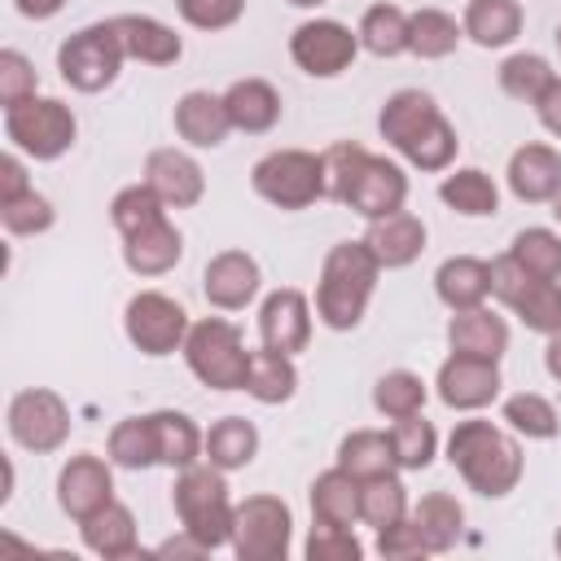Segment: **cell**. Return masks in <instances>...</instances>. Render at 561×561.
Returning <instances> with one entry per match:
<instances>
[{
	"label": "cell",
	"instance_id": "6da1fadb",
	"mask_svg": "<svg viewBox=\"0 0 561 561\" xmlns=\"http://www.w3.org/2000/svg\"><path fill=\"white\" fill-rule=\"evenodd\" d=\"M377 131L390 149H399L416 171H447L456 158V127L438 110V101L421 88H399L386 96L377 114Z\"/></svg>",
	"mask_w": 561,
	"mask_h": 561
},
{
	"label": "cell",
	"instance_id": "7a4b0ae2",
	"mask_svg": "<svg viewBox=\"0 0 561 561\" xmlns=\"http://www.w3.org/2000/svg\"><path fill=\"white\" fill-rule=\"evenodd\" d=\"M447 460L465 478V486L486 495V500L508 495L522 482V469H526L522 443L508 430L491 425V421H460L447 438Z\"/></svg>",
	"mask_w": 561,
	"mask_h": 561
},
{
	"label": "cell",
	"instance_id": "3957f363",
	"mask_svg": "<svg viewBox=\"0 0 561 561\" xmlns=\"http://www.w3.org/2000/svg\"><path fill=\"white\" fill-rule=\"evenodd\" d=\"M377 272L381 263L373 259V250L364 241H337L324 263H320V280H316V316L333 329L346 333L364 320L368 298L377 289Z\"/></svg>",
	"mask_w": 561,
	"mask_h": 561
},
{
	"label": "cell",
	"instance_id": "277c9868",
	"mask_svg": "<svg viewBox=\"0 0 561 561\" xmlns=\"http://www.w3.org/2000/svg\"><path fill=\"white\" fill-rule=\"evenodd\" d=\"M171 508L180 517V530H188L206 552L232 543V513H237V504L228 500L224 469H215L210 460L180 469L175 491H171Z\"/></svg>",
	"mask_w": 561,
	"mask_h": 561
},
{
	"label": "cell",
	"instance_id": "5b68a950",
	"mask_svg": "<svg viewBox=\"0 0 561 561\" xmlns=\"http://www.w3.org/2000/svg\"><path fill=\"white\" fill-rule=\"evenodd\" d=\"M250 355L245 337L232 320L206 316L188 329L184 337V359L193 368V377L210 390H245V373H250Z\"/></svg>",
	"mask_w": 561,
	"mask_h": 561
},
{
	"label": "cell",
	"instance_id": "8992f818",
	"mask_svg": "<svg viewBox=\"0 0 561 561\" xmlns=\"http://www.w3.org/2000/svg\"><path fill=\"white\" fill-rule=\"evenodd\" d=\"M250 188L276 210H307L324 197V158L307 149H272L254 162Z\"/></svg>",
	"mask_w": 561,
	"mask_h": 561
},
{
	"label": "cell",
	"instance_id": "52a82bcc",
	"mask_svg": "<svg viewBox=\"0 0 561 561\" xmlns=\"http://www.w3.org/2000/svg\"><path fill=\"white\" fill-rule=\"evenodd\" d=\"M123 61H127V53H123V39L114 31V18L66 35L57 48V70L75 92H105L118 79Z\"/></svg>",
	"mask_w": 561,
	"mask_h": 561
},
{
	"label": "cell",
	"instance_id": "ba28073f",
	"mask_svg": "<svg viewBox=\"0 0 561 561\" xmlns=\"http://www.w3.org/2000/svg\"><path fill=\"white\" fill-rule=\"evenodd\" d=\"M491 294L530 329V333H561V285L526 272L513 254H500L491 263Z\"/></svg>",
	"mask_w": 561,
	"mask_h": 561
},
{
	"label": "cell",
	"instance_id": "9c48e42d",
	"mask_svg": "<svg viewBox=\"0 0 561 561\" xmlns=\"http://www.w3.org/2000/svg\"><path fill=\"white\" fill-rule=\"evenodd\" d=\"M75 114L57 96H26L4 110V136L13 149L31 153L35 162H53L75 145Z\"/></svg>",
	"mask_w": 561,
	"mask_h": 561
},
{
	"label": "cell",
	"instance_id": "30bf717a",
	"mask_svg": "<svg viewBox=\"0 0 561 561\" xmlns=\"http://www.w3.org/2000/svg\"><path fill=\"white\" fill-rule=\"evenodd\" d=\"M123 329H127V342L140 355L162 359V355L184 351V337H188L193 324H188V311L175 298H167L158 289H140L123 311Z\"/></svg>",
	"mask_w": 561,
	"mask_h": 561
},
{
	"label": "cell",
	"instance_id": "8fae6325",
	"mask_svg": "<svg viewBox=\"0 0 561 561\" xmlns=\"http://www.w3.org/2000/svg\"><path fill=\"white\" fill-rule=\"evenodd\" d=\"M294 535L289 504L276 495H250L232 513V552L241 561H285Z\"/></svg>",
	"mask_w": 561,
	"mask_h": 561
},
{
	"label": "cell",
	"instance_id": "7c38bea8",
	"mask_svg": "<svg viewBox=\"0 0 561 561\" xmlns=\"http://www.w3.org/2000/svg\"><path fill=\"white\" fill-rule=\"evenodd\" d=\"M9 438L35 456L57 451L70 438V408L57 390L31 386L9 399Z\"/></svg>",
	"mask_w": 561,
	"mask_h": 561
},
{
	"label": "cell",
	"instance_id": "4fadbf2b",
	"mask_svg": "<svg viewBox=\"0 0 561 561\" xmlns=\"http://www.w3.org/2000/svg\"><path fill=\"white\" fill-rule=\"evenodd\" d=\"M355 53H359V35L333 18H311L289 35V57L311 79H333L351 70Z\"/></svg>",
	"mask_w": 561,
	"mask_h": 561
},
{
	"label": "cell",
	"instance_id": "5bb4252c",
	"mask_svg": "<svg viewBox=\"0 0 561 561\" xmlns=\"http://www.w3.org/2000/svg\"><path fill=\"white\" fill-rule=\"evenodd\" d=\"M110 500H114V473H110V465L101 456L79 451V456H70L61 465V473H57V504H61L66 517L88 522Z\"/></svg>",
	"mask_w": 561,
	"mask_h": 561
},
{
	"label": "cell",
	"instance_id": "9a60e30c",
	"mask_svg": "<svg viewBox=\"0 0 561 561\" xmlns=\"http://www.w3.org/2000/svg\"><path fill=\"white\" fill-rule=\"evenodd\" d=\"M259 337L267 351L298 355L311 342V302L302 289H276L259 307Z\"/></svg>",
	"mask_w": 561,
	"mask_h": 561
},
{
	"label": "cell",
	"instance_id": "2e32d148",
	"mask_svg": "<svg viewBox=\"0 0 561 561\" xmlns=\"http://www.w3.org/2000/svg\"><path fill=\"white\" fill-rule=\"evenodd\" d=\"M438 399L456 412H478L500 394V368L495 359H473V355H447L438 377Z\"/></svg>",
	"mask_w": 561,
	"mask_h": 561
},
{
	"label": "cell",
	"instance_id": "e0dca14e",
	"mask_svg": "<svg viewBox=\"0 0 561 561\" xmlns=\"http://www.w3.org/2000/svg\"><path fill=\"white\" fill-rule=\"evenodd\" d=\"M259 280H263V272H259L254 254H245V250H219L206 263V272H202V294L219 311H241V307L254 302Z\"/></svg>",
	"mask_w": 561,
	"mask_h": 561
},
{
	"label": "cell",
	"instance_id": "ac0fdd59",
	"mask_svg": "<svg viewBox=\"0 0 561 561\" xmlns=\"http://www.w3.org/2000/svg\"><path fill=\"white\" fill-rule=\"evenodd\" d=\"M403 202H408V175H403V167L390 162V158L368 153V162H364V171H359L346 206L373 224V219H386V215L403 210Z\"/></svg>",
	"mask_w": 561,
	"mask_h": 561
},
{
	"label": "cell",
	"instance_id": "d6986e66",
	"mask_svg": "<svg viewBox=\"0 0 561 561\" xmlns=\"http://www.w3.org/2000/svg\"><path fill=\"white\" fill-rule=\"evenodd\" d=\"M145 184L171 206V210H188L202 202L206 193V175L202 167L184 153V149H153L145 158Z\"/></svg>",
	"mask_w": 561,
	"mask_h": 561
},
{
	"label": "cell",
	"instance_id": "ffe728a7",
	"mask_svg": "<svg viewBox=\"0 0 561 561\" xmlns=\"http://www.w3.org/2000/svg\"><path fill=\"white\" fill-rule=\"evenodd\" d=\"M508 188H513L517 202H530V206L552 202L561 193V153L552 145H539V140L513 149V158H508Z\"/></svg>",
	"mask_w": 561,
	"mask_h": 561
},
{
	"label": "cell",
	"instance_id": "44dd1931",
	"mask_svg": "<svg viewBox=\"0 0 561 561\" xmlns=\"http://www.w3.org/2000/svg\"><path fill=\"white\" fill-rule=\"evenodd\" d=\"M175 136L184 140V145H193V149H219L224 140H228V131H232V118H228V105H224V96H215V92H184L180 101H175Z\"/></svg>",
	"mask_w": 561,
	"mask_h": 561
},
{
	"label": "cell",
	"instance_id": "7402d4cb",
	"mask_svg": "<svg viewBox=\"0 0 561 561\" xmlns=\"http://www.w3.org/2000/svg\"><path fill=\"white\" fill-rule=\"evenodd\" d=\"M447 346H451V355H473V359H495L500 364V355L508 351V324H504V316H495L486 307L451 311Z\"/></svg>",
	"mask_w": 561,
	"mask_h": 561
},
{
	"label": "cell",
	"instance_id": "603a6c76",
	"mask_svg": "<svg viewBox=\"0 0 561 561\" xmlns=\"http://www.w3.org/2000/svg\"><path fill=\"white\" fill-rule=\"evenodd\" d=\"M114 31L123 39V53L131 61H145V66H175L180 53H184L180 35L167 22L149 18V13H118L114 18Z\"/></svg>",
	"mask_w": 561,
	"mask_h": 561
},
{
	"label": "cell",
	"instance_id": "cb8c5ba5",
	"mask_svg": "<svg viewBox=\"0 0 561 561\" xmlns=\"http://www.w3.org/2000/svg\"><path fill=\"white\" fill-rule=\"evenodd\" d=\"M364 245L373 250V259L381 267H408L421 259L425 250V224L412 210H394L386 219H373L364 232Z\"/></svg>",
	"mask_w": 561,
	"mask_h": 561
},
{
	"label": "cell",
	"instance_id": "d4e9b609",
	"mask_svg": "<svg viewBox=\"0 0 561 561\" xmlns=\"http://www.w3.org/2000/svg\"><path fill=\"white\" fill-rule=\"evenodd\" d=\"M180 254H184V237L171 219H158V224L123 237V263L136 276H162L180 263Z\"/></svg>",
	"mask_w": 561,
	"mask_h": 561
},
{
	"label": "cell",
	"instance_id": "484cf974",
	"mask_svg": "<svg viewBox=\"0 0 561 561\" xmlns=\"http://www.w3.org/2000/svg\"><path fill=\"white\" fill-rule=\"evenodd\" d=\"M224 105H228L232 131H245V136H263L280 123V92L267 79H237L224 92Z\"/></svg>",
	"mask_w": 561,
	"mask_h": 561
},
{
	"label": "cell",
	"instance_id": "4316f807",
	"mask_svg": "<svg viewBox=\"0 0 561 561\" xmlns=\"http://www.w3.org/2000/svg\"><path fill=\"white\" fill-rule=\"evenodd\" d=\"M434 289H438L443 307H451V311L482 307L491 298V263H482L473 254H456L434 272Z\"/></svg>",
	"mask_w": 561,
	"mask_h": 561
},
{
	"label": "cell",
	"instance_id": "83f0119b",
	"mask_svg": "<svg viewBox=\"0 0 561 561\" xmlns=\"http://www.w3.org/2000/svg\"><path fill=\"white\" fill-rule=\"evenodd\" d=\"M149 421H153V438H158V465L188 469V465H197V456H206V434L193 425L188 412L162 408V412H149Z\"/></svg>",
	"mask_w": 561,
	"mask_h": 561
},
{
	"label": "cell",
	"instance_id": "f1b7e54d",
	"mask_svg": "<svg viewBox=\"0 0 561 561\" xmlns=\"http://www.w3.org/2000/svg\"><path fill=\"white\" fill-rule=\"evenodd\" d=\"M79 535H83V548L105 557V561H118V557H131L136 552V517L127 504L110 500L101 513H92L88 522H79Z\"/></svg>",
	"mask_w": 561,
	"mask_h": 561
},
{
	"label": "cell",
	"instance_id": "f546056e",
	"mask_svg": "<svg viewBox=\"0 0 561 561\" xmlns=\"http://www.w3.org/2000/svg\"><path fill=\"white\" fill-rule=\"evenodd\" d=\"M460 26L478 48H504L522 35V4L517 0H469Z\"/></svg>",
	"mask_w": 561,
	"mask_h": 561
},
{
	"label": "cell",
	"instance_id": "4dcf8cb0",
	"mask_svg": "<svg viewBox=\"0 0 561 561\" xmlns=\"http://www.w3.org/2000/svg\"><path fill=\"white\" fill-rule=\"evenodd\" d=\"M311 517L333 522V526H355L359 522V478L346 473L342 465L324 469L311 482Z\"/></svg>",
	"mask_w": 561,
	"mask_h": 561
},
{
	"label": "cell",
	"instance_id": "1f68e13d",
	"mask_svg": "<svg viewBox=\"0 0 561 561\" xmlns=\"http://www.w3.org/2000/svg\"><path fill=\"white\" fill-rule=\"evenodd\" d=\"M412 526L421 530L425 548L430 552H451L460 543V530H465V508L456 495L447 491H430L416 508H412Z\"/></svg>",
	"mask_w": 561,
	"mask_h": 561
},
{
	"label": "cell",
	"instance_id": "d6a6232c",
	"mask_svg": "<svg viewBox=\"0 0 561 561\" xmlns=\"http://www.w3.org/2000/svg\"><path fill=\"white\" fill-rule=\"evenodd\" d=\"M254 456H259V430H254V421L224 416V421H215L206 430V460L215 469L232 473V469H245Z\"/></svg>",
	"mask_w": 561,
	"mask_h": 561
},
{
	"label": "cell",
	"instance_id": "836d02e7",
	"mask_svg": "<svg viewBox=\"0 0 561 561\" xmlns=\"http://www.w3.org/2000/svg\"><path fill=\"white\" fill-rule=\"evenodd\" d=\"M337 465H342L346 473H355L359 482L399 469L394 447H390V434H381V430H351V434L337 443Z\"/></svg>",
	"mask_w": 561,
	"mask_h": 561
},
{
	"label": "cell",
	"instance_id": "e575fe53",
	"mask_svg": "<svg viewBox=\"0 0 561 561\" xmlns=\"http://www.w3.org/2000/svg\"><path fill=\"white\" fill-rule=\"evenodd\" d=\"M438 197L456 210V215H469V219H482V215H495L500 210V188L486 171L478 167H460L451 175H443L438 184Z\"/></svg>",
	"mask_w": 561,
	"mask_h": 561
},
{
	"label": "cell",
	"instance_id": "d590c367",
	"mask_svg": "<svg viewBox=\"0 0 561 561\" xmlns=\"http://www.w3.org/2000/svg\"><path fill=\"white\" fill-rule=\"evenodd\" d=\"M298 390V368H294V355H280V351H254L250 355V373H245V394L259 399V403H289Z\"/></svg>",
	"mask_w": 561,
	"mask_h": 561
},
{
	"label": "cell",
	"instance_id": "8d00e7d4",
	"mask_svg": "<svg viewBox=\"0 0 561 561\" xmlns=\"http://www.w3.org/2000/svg\"><path fill=\"white\" fill-rule=\"evenodd\" d=\"M465 26H456L451 13L443 9H416L408 13V53H416L421 61H438V57H451L456 44H460Z\"/></svg>",
	"mask_w": 561,
	"mask_h": 561
},
{
	"label": "cell",
	"instance_id": "74e56055",
	"mask_svg": "<svg viewBox=\"0 0 561 561\" xmlns=\"http://www.w3.org/2000/svg\"><path fill=\"white\" fill-rule=\"evenodd\" d=\"M105 456H110V465L131 469V473L153 469V465H158V438H153V421H149V416H123V421L110 430Z\"/></svg>",
	"mask_w": 561,
	"mask_h": 561
},
{
	"label": "cell",
	"instance_id": "f35d334b",
	"mask_svg": "<svg viewBox=\"0 0 561 561\" xmlns=\"http://www.w3.org/2000/svg\"><path fill=\"white\" fill-rule=\"evenodd\" d=\"M359 48H368L373 57H399L408 53V13L399 4H373L359 18Z\"/></svg>",
	"mask_w": 561,
	"mask_h": 561
},
{
	"label": "cell",
	"instance_id": "ab89813d",
	"mask_svg": "<svg viewBox=\"0 0 561 561\" xmlns=\"http://www.w3.org/2000/svg\"><path fill=\"white\" fill-rule=\"evenodd\" d=\"M552 66L539 53H513L500 61V92L522 101V105H539V96L552 88Z\"/></svg>",
	"mask_w": 561,
	"mask_h": 561
},
{
	"label": "cell",
	"instance_id": "60d3db41",
	"mask_svg": "<svg viewBox=\"0 0 561 561\" xmlns=\"http://www.w3.org/2000/svg\"><path fill=\"white\" fill-rule=\"evenodd\" d=\"M403 517H408V491H403V482L394 473L359 482V522L364 526L386 530V526H394Z\"/></svg>",
	"mask_w": 561,
	"mask_h": 561
},
{
	"label": "cell",
	"instance_id": "b9f144b4",
	"mask_svg": "<svg viewBox=\"0 0 561 561\" xmlns=\"http://www.w3.org/2000/svg\"><path fill=\"white\" fill-rule=\"evenodd\" d=\"M158 219H167V202L145 180L118 188L114 202H110V224L118 228V237H131V232H140V228H149Z\"/></svg>",
	"mask_w": 561,
	"mask_h": 561
},
{
	"label": "cell",
	"instance_id": "7bdbcfd3",
	"mask_svg": "<svg viewBox=\"0 0 561 561\" xmlns=\"http://www.w3.org/2000/svg\"><path fill=\"white\" fill-rule=\"evenodd\" d=\"M504 421H508L513 434H522V438H539V443L557 438V430H561L557 408H552L543 394H535V390L508 394V399H504Z\"/></svg>",
	"mask_w": 561,
	"mask_h": 561
},
{
	"label": "cell",
	"instance_id": "ee69618b",
	"mask_svg": "<svg viewBox=\"0 0 561 561\" xmlns=\"http://www.w3.org/2000/svg\"><path fill=\"white\" fill-rule=\"evenodd\" d=\"M373 408H377L381 416H390V421L412 416V412L425 408V381H421L416 373H408V368H390V373H381L377 386H373Z\"/></svg>",
	"mask_w": 561,
	"mask_h": 561
},
{
	"label": "cell",
	"instance_id": "f6af8a7d",
	"mask_svg": "<svg viewBox=\"0 0 561 561\" xmlns=\"http://www.w3.org/2000/svg\"><path fill=\"white\" fill-rule=\"evenodd\" d=\"M390 447H394L399 469H425V465L434 460V451H438V430H434L421 412L399 416V421L390 425Z\"/></svg>",
	"mask_w": 561,
	"mask_h": 561
},
{
	"label": "cell",
	"instance_id": "bcb514c9",
	"mask_svg": "<svg viewBox=\"0 0 561 561\" xmlns=\"http://www.w3.org/2000/svg\"><path fill=\"white\" fill-rule=\"evenodd\" d=\"M508 254H513L526 272H535V276H543V280H561V237H557L552 228H522V232L513 237Z\"/></svg>",
	"mask_w": 561,
	"mask_h": 561
},
{
	"label": "cell",
	"instance_id": "7dc6e473",
	"mask_svg": "<svg viewBox=\"0 0 561 561\" xmlns=\"http://www.w3.org/2000/svg\"><path fill=\"white\" fill-rule=\"evenodd\" d=\"M320 158H324V197L329 202H346L355 180H359V171H364V162H368V149L355 145V140H337Z\"/></svg>",
	"mask_w": 561,
	"mask_h": 561
},
{
	"label": "cell",
	"instance_id": "c3c4849f",
	"mask_svg": "<svg viewBox=\"0 0 561 561\" xmlns=\"http://www.w3.org/2000/svg\"><path fill=\"white\" fill-rule=\"evenodd\" d=\"M53 219H57L53 202L44 193H35V188L22 193V197H13V202H0V224L13 237H39V232L53 228Z\"/></svg>",
	"mask_w": 561,
	"mask_h": 561
},
{
	"label": "cell",
	"instance_id": "681fc988",
	"mask_svg": "<svg viewBox=\"0 0 561 561\" xmlns=\"http://www.w3.org/2000/svg\"><path fill=\"white\" fill-rule=\"evenodd\" d=\"M364 543L351 535V526H333V522H316L307 535V561H359Z\"/></svg>",
	"mask_w": 561,
	"mask_h": 561
},
{
	"label": "cell",
	"instance_id": "f907efd6",
	"mask_svg": "<svg viewBox=\"0 0 561 561\" xmlns=\"http://www.w3.org/2000/svg\"><path fill=\"white\" fill-rule=\"evenodd\" d=\"M175 9L197 31H228L245 13V0H175Z\"/></svg>",
	"mask_w": 561,
	"mask_h": 561
},
{
	"label": "cell",
	"instance_id": "816d5d0a",
	"mask_svg": "<svg viewBox=\"0 0 561 561\" xmlns=\"http://www.w3.org/2000/svg\"><path fill=\"white\" fill-rule=\"evenodd\" d=\"M35 66L18 53V48H4L0 53V105L9 110V105H18V101H26V96H35Z\"/></svg>",
	"mask_w": 561,
	"mask_h": 561
},
{
	"label": "cell",
	"instance_id": "f5cc1de1",
	"mask_svg": "<svg viewBox=\"0 0 561 561\" xmlns=\"http://www.w3.org/2000/svg\"><path fill=\"white\" fill-rule=\"evenodd\" d=\"M377 552H381L386 561H416V557H425L430 548H425L421 530L412 526V517H403V522L377 530Z\"/></svg>",
	"mask_w": 561,
	"mask_h": 561
},
{
	"label": "cell",
	"instance_id": "db71d44e",
	"mask_svg": "<svg viewBox=\"0 0 561 561\" xmlns=\"http://www.w3.org/2000/svg\"><path fill=\"white\" fill-rule=\"evenodd\" d=\"M22 193H31L26 167H22L13 153H4V158H0V202H13V197H22Z\"/></svg>",
	"mask_w": 561,
	"mask_h": 561
},
{
	"label": "cell",
	"instance_id": "11a10c76",
	"mask_svg": "<svg viewBox=\"0 0 561 561\" xmlns=\"http://www.w3.org/2000/svg\"><path fill=\"white\" fill-rule=\"evenodd\" d=\"M535 110H539V123L561 140V79H552V88L539 96V105H535Z\"/></svg>",
	"mask_w": 561,
	"mask_h": 561
},
{
	"label": "cell",
	"instance_id": "9f6ffc18",
	"mask_svg": "<svg viewBox=\"0 0 561 561\" xmlns=\"http://www.w3.org/2000/svg\"><path fill=\"white\" fill-rule=\"evenodd\" d=\"M158 557H206V548L188 535V530H180L175 539H167V543H158Z\"/></svg>",
	"mask_w": 561,
	"mask_h": 561
},
{
	"label": "cell",
	"instance_id": "6f0895ef",
	"mask_svg": "<svg viewBox=\"0 0 561 561\" xmlns=\"http://www.w3.org/2000/svg\"><path fill=\"white\" fill-rule=\"evenodd\" d=\"M13 4H18V13H22V18H35V22H44V18L61 13V4H66V0H13Z\"/></svg>",
	"mask_w": 561,
	"mask_h": 561
},
{
	"label": "cell",
	"instance_id": "680465c9",
	"mask_svg": "<svg viewBox=\"0 0 561 561\" xmlns=\"http://www.w3.org/2000/svg\"><path fill=\"white\" fill-rule=\"evenodd\" d=\"M543 368H548V373L561 381V333H552V337H548V351H543Z\"/></svg>",
	"mask_w": 561,
	"mask_h": 561
},
{
	"label": "cell",
	"instance_id": "91938a15",
	"mask_svg": "<svg viewBox=\"0 0 561 561\" xmlns=\"http://www.w3.org/2000/svg\"><path fill=\"white\" fill-rule=\"evenodd\" d=\"M294 9H316V4H324V0H289Z\"/></svg>",
	"mask_w": 561,
	"mask_h": 561
},
{
	"label": "cell",
	"instance_id": "94428289",
	"mask_svg": "<svg viewBox=\"0 0 561 561\" xmlns=\"http://www.w3.org/2000/svg\"><path fill=\"white\" fill-rule=\"evenodd\" d=\"M552 215H557V219H561V193H557V197H552Z\"/></svg>",
	"mask_w": 561,
	"mask_h": 561
},
{
	"label": "cell",
	"instance_id": "6125c7cd",
	"mask_svg": "<svg viewBox=\"0 0 561 561\" xmlns=\"http://www.w3.org/2000/svg\"><path fill=\"white\" fill-rule=\"evenodd\" d=\"M552 543H557V552H561V526H557V539H552Z\"/></svg>",
	"mask_w": 561,
	"mask_h": 561
},
{
	"label": "cell",
	"instance_id": "be15d7a7",
	"mask_svg": "<svg viewBox=\"0 0 561 561\" xmlns=\"http://www.w3.org/2000/svg\"><path fill=\"white\" fill-rule=\"evenodd\" d=\"M552 39H557V48H561V26H557V35H552Z\"/></svg>",
	"mask_w": 561,
	"mask_h": 561
}]
</instances>
